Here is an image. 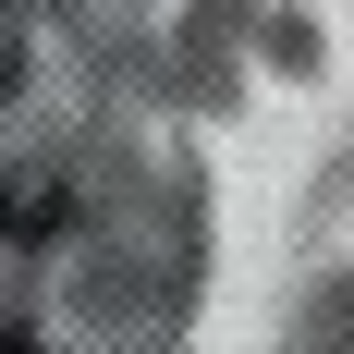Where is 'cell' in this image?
I'll list each match as a JSON object with an SVG mask.
<instances>
[{
  "label": "cell",
  "instance_id": "cell-1",
  "mask_svg": "<svg viewBox=\"0 0 354 354\" xmlns=\"http://www.w3.org/2000/svg\"><path fill=\"white\" fill-rule=\"evenodd\" d=\"M0 354H12V330H0Z\"/></svg>",
  "mask_w": 354,
  "mask_h": 354
},
{
  "label": "cell",
  "instance_id": "cell-2",
  "mask_svg": "<svg viewBox=\"0 0 354 354\" xmlns=\"http://www.w3.org/2000/svg\"><path fill=\"white\" fill-rule=\"evenodd\" d=\"M12 354H37V342H12Z\"/></svg>",
  "mask_w": 354,
  "mask_h": 354
}]
</instances>
